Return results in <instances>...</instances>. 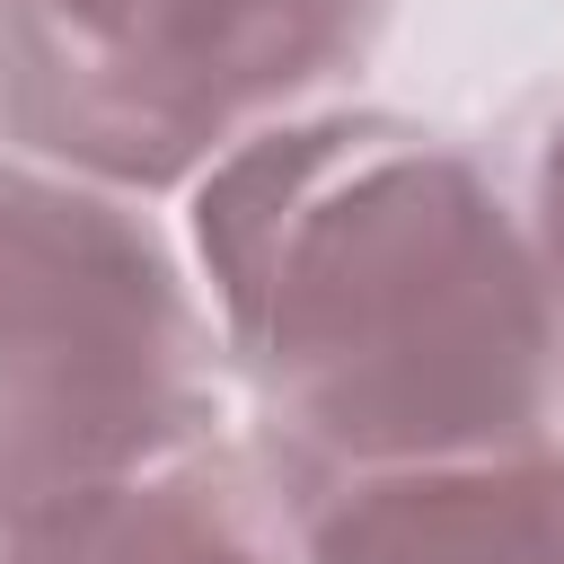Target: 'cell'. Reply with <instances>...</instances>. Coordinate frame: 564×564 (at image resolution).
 Listing matches in <instances>:
<instances>
[{
	"mask_svg": "<svg viewBox=\"0 0 564 564\" xmlns=\"http://www.w3.org/2000/svg\"><path fill=\"white\" fill-rule=\"evenodd\" d=\"M185 256L238 441L291 502L555 432L546 291L485 150L388 106H317L203 185Z\"/></svg>",
	"mask_w": 564,
	"mask_h": 564,
	"instance_id": "6da1fadb",
	"label": "cell"
},
{
	"mask_svg": "<svg viewBox=\"0 0 564 564\" xmlns=\"http://www.w3.org/2000/svg\"><path fill=\"white\" fill-rule=\"evenodd\" d=\"M229 423L185 238L123 185L0 150V546Z\"/></svg>",
	"mask_w": 564,
	"mask_h": 564,
	"instance_id": "7a4b0ae2",
	"label": "cell"
},
{
	"mask_svg": "<svg viewBox=\"0 0 564 564\" xmlns=\"http://www.w3.org/2000/svg\"><path fill=\"white\" fill-rule=\"evenodd\" d=\"M397 0H0V150L123 185H203L229 150L344 106Z\"/></svg>",
	"mask_w": 564,
	"mask_h": 564,
	"instance_id": "3957f363",
	"label": "cell"
},
{
	"mask_svg": "<svg viewBox=\"0 0 564 564\" xmlns=\"http://www.w3.org/2000/svg\"><path fill=\"white\" fill-rule=\"evenodd\" d=\"M300 564H564V423L300 502Z\"/></svg>",
	"mask_w": 564,
	"mask_h": 564,
	"instance_id": "277c9868",
	"label": "cell"
},
{
	"mask_svg": "<svg viewBox=\"0 0 564 564\" xmlns=\"http://www.w3.org/2000/svg\"><path fill=\"white\" fill-rule=\"evenodd\" d=\"M0 564H300V502L229 432L18 529Z\"/></svg>",
	"mask_w": 564,
	"mask_h": 564,
	"instance_id": "5b68a950",
	"label": "cell"
},
{
	"mask_svg": "<svg viewBox=\"0 0 564 564\" xmlns=\"http://www.w3.org/2000/svg\"><path fill=\"white\" fill-rule=\"evenodd\" d=\"M502 185H511V212H520V238H529V264H538V291H546V335H555V414H564V88L529 115L520 159L502 167Z\"/></svg>",
	"mask_w": 564,
	"mask_h": 564,
	"instance_id": "8992f818",
	"label": "cell"
}]
</instances>
